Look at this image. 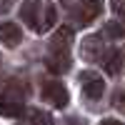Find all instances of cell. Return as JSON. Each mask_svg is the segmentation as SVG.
<instances>
[{"label": "cell", "mask_w": 125, "mask_h": 125, "mask_svg": "<svg viewBox=\"0 0 125 125\" xmlns=\"http://www.w3.org/2000/svg\"><path fill=\"white\" fill-rule=\"evenodd\" d=\"M20 18L35 33H45V30H50L55 25V8L53 5H43L40 0H25L23 8H20Z\"/></svg>", "instance_id": "1"}, {"label": "cell", "mask_w": 125, "mask_h": 125, "mask_svg": "<svg viewBox=\"0 0 125 125\" xmlns=\"http://www.w3.org/2000/svg\"><path fill=\"white\" fill-rule=\"evenodd\" d=\"M113 103H115V108H118L120 113H125V88H120V90L115 93V100H113Z\"/></svg>", "instance_id": "13"}, {"label": "cell", "mask_w": 125, "mask_h": 125, "mask_svg": "<svg viewBox=\"0 0 125 125\" xmlns=\"http://www.w3.org/2000/svg\"><path fill=\"white\" fill-rule=\"evenodd\" d=\"M23 40V30H20L15 23H0V43L5 48H15Z\"/></svg>", "instance_id": "7"}, {"label": "cell", "mask_w": 125, "mask_h": 125, "mask_svg": "<svg viewBox=\"0 0 125 125\" xmlns=\"http://www.w3.org/2000/svg\"><path fill=\"white\" fill-rule=\"evenodd\" d=\"M105 38H110V40H120V38H125V25H120V23H105Z\"/></svg>", "instance_id": "12"}, {"label": "cell", "mask_w": 125, "mask_h": 125, "mask_svg": "<svg viewBox=\"0 0 125 125\" xmlns=\"http://www.w3.org/2000/svg\"><path fill=\"white\" fill-rule=\"evenodd\" d=\"M73 43V28H58L55 35L50 38V53H68Z\"/></svg>", "instance_id": "6"}, {"label": "cell", "mask_w": 125, "mask_h": 125, "mask_svg": "<svg viewBox=\"0 0 125 125\" xmlns=\"http://www.w3.org/2000/svg\"><path fill=\"white\" fill-rule=\"evenodd\" d=\"M80 85H83V98H88V100H100L103 93H105V80L90 70L80 75Z\"/></svg>", "instance_id": "2"}, {"label": "cell", "mask_w": 125, "mask_h": 125, "mask_svg": "<svg viewBox=\"0 0 125 125\" xmlns=\"http://www.w3.org/2000/svg\"><path fill=\"white\" fill-rule=\"evenodd\" d=\"M103 62H105V70L110 73V75H118V73H120V65H123V55H120V53H105Z\"/></svg>", "instance_id": "11"}, {"label": "cell", "mask_w": 125, "mask_h": 125, "mask_svg": "<svg viewBox=\"0 0 125 125\" xmlns=\"http://www.w3.org/2000/svg\"><path fill=\"white\" fill-rule=\"evenodd\" d=\"M100 125H123V123H120V120H113V118H108V120H103Z\"/></svg>", "instance_id": "15"}, {"label": "cell", "mask_w": 125, "mask_h": 125, "mask_svg": "<svg viewBox=\"0 0 125 125\" xmlns=\"http://www.w3.org/2000/svg\"><path fill=\"white\" fill-rule=\"evenodd\" d=\"M20 113H23L20 100L10 98V95H0V115H5V118H18Z\"/></svg>", "instance_id": "9"}, {"label": "cell", "mask_w": 125, "mask_h": 125, "mask_svg": "<svg viewBox=\"0 0 125 125\" xmlns=\"http://www.w3.org/2000/svg\"><path fill=\"white\" fill-rule=\"evenodd\" d=\"M43 100H48L50 105H55V108H65L70 95H68V90H65L62 83L53 80V83H45L43 85Z\"/></svg>", "instance_id": "4"}, {"label": "cell", "mask_w": 125, "mask_h": 125, "mask_svg": "<svg viewBox=\"0 0 125 125\" xmlns=\"http://www.w3.org/2000/svg\"><path fill=\"white\" fill-rule=\"evenodd\" d=\"M83 58L88 62H95L105 58V45H103V38L100 35H88L83 40Z\"/></svg>", "instance_id": "5"}, {"label": "cell", "mask_w": 125, "mask_h": 125, "mask_svg": "<svg viewBox=\"0 0 125 125\" xmlns=\"http://www.w3.org/2000/svg\"><path fill=\"white\" fill-rule=\"evenodd\" d=\"M110 3H113V10H115V13L125 15V0H110Z\"/></svg>", "instance_id": "14"}, {"label": "cell", "mask_w": 125, "mask_h": 125, "mask_svg": "<svg viewBox=\"0 0 125 125\" xmlns=\"http://www.w3.org/2000/svg\"><path fill=\"white\" fill-rule=\"evenodd\" d=\"M100 13H103V0H80L75 5V20L80 25L93 23Z\"/></svg>", "instance_id": "3"}, {"label": "cell", "mask_w": 125, "mask_h": 125, "mask_svg": "<svg viewBox=\"0 0 125 125\" xmlns=\"http://www.w3.org/2000/svg\"><path fill=\"white\" fill-rule=\"evenodd\" d=\"M25 125H53V115L45 110L30 108V110H25Z\"/></svg>", "instance_id": "10"}, {"label": "cell", "mask_w": 125, "mask_h": 125, "mask_svg": "<svg viewBox=\"0 0 125 125\" xmlns=\"http://www.w3.org/2000/svg\"><path fill=\"white\" fill-rule=\"evenodd\" d=\"M45 65L50 73H55V75H60V73H65L70 68V55L68 53H50L48 60H45Z\"/></svg>", "instance_id": "8"}]
</instances>
